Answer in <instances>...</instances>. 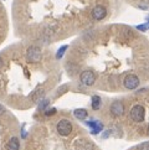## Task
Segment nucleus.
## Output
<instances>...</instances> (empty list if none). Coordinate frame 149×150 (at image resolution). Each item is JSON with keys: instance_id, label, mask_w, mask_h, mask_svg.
<instances>
[{"instance_id": "18", "label": "nucleus", "mask_w": 149, "mask_h": 150, "mask_svg": "<svg viewBox=\"0 0 149 150\" xmlns=\"http://www.w3.org/2000/svg\"><path fill=\"white\" fill-rule=\"evenodd\" d=\"M54 114H56V109L55 108H51V109L45 110V115L46 117H50V115H54Z\"/></svg>"}, {"instance_id": "21", "label": "nucleus", "mask_w": 149, "mask_h": 150, "mask_svg": "<svg viewBox=\"0 0 149 150\" xmlns=\"http://www.w3.org/2000/svg\"><path fill=\"white\" fill-rule=\"evenodd\" d=\"M3 65H4V61H3V57H0V68L3 67Z\"/></svg>"}, {"instance_id": "6", "label": "nucleus", "mask_w": 149, "mask_h": 150, "mask_svg": "<svg viewBox=\"0 0 149 150\" xmlns=\"http://www.w3.org/2000/svg\"><path fill=\"white\" fill-rule=\"evenodd\" d=\"M107 16V9H106L103 5H97L94 6L92 10V18L94 20H103Z\"/></svg>"}, {"instance_id": "16", "label": "nucleus", "mask_w": 149, "mask_h": 150, "mask_svg": "<svg viewBox=\"0 0 149 150\" xmlns=\"http://www.w3.org/2000/svg\"><path fill=\"white\" fill-rule=\"evenodd\" d=\"M49 104H50V99H41L39 104V110H44Z\"/></svg>"}, {"instance_id": "7", "label": "nucleus", "mask_w": 149, "mask_h": 150, "mask_svg": "<svg viewBox=\"0 0 149 150\" xmlns=\"http://www.w3.org/2000/svg\"><path fill=\"white\" fill-rule=\"evenodd\" d=\"M111 113L113 114L114 117H121V115H123L124 113V105L122 102L119 100H116L112 103L111 105Z\"/></svg>"}, {"instance_id": "10", "label": "nucleus", "mask_w": 149, "mask_h": 150, "mask_svg": "<svg viewBox=\"0 0 149 150\" xmlns=\"http://www.w3.org/2000/svg\"><path fill=\"white\" fill-rule=\"evenodd\" d=\"M20 149V142L16 137H13L9 139L6 143V150H19Z\"/></svg>"}, {"instance_id": "17", "label": "nucleus", "mask_w": 149, "mask_h": 150, "mask_svg": "<svg viewBox=\"0 0 149 150\" xmlns=\"http://www.w3.org/2000/svg\"><path fill=\"white\" fill-rule=\"evenodd\" d=\"M137 150H149V143L148 142H143L142 144L138 145Z\"/></svg>"}, {"instance_id": "11", "label": "nucleus", "mask_w": 149, "mask_h": 150, "mask_svg": "<svg viewBox=\"0 0 149 150\" xmlns=\"http://www.w3.org/2000/svg\"><path fill=\"white\" fill-rule=\"evenodd\" d=\"M76 146L78 150H91L93 148L92 142H87V140H78Z\"/></svg>"}, {"instance_id": "20", "label": "nucleus", "mask_w": 149, "mask_h": 150, "mask_svg": "<svg viewBox=\"0 0 149 150\" xmlns=\"http://www.w3.org/2000/svg\"><path fill=\"white\" fill-rule=\"evenodd\" d=\"M4 113H5V107L0 104V115H3Z\"/></svg>"}, {"instance_id": "3", "label": "nucleus", "mask_w": 149, "mask_h": 150, "mask_svg": "<svg viewBox=\"0 0 149 150\" xmlns=\"http://www.w3.org/2000/svg\"><path fill=\"white\" fill-rule=\"evenodd\" d=\"M26 57H28V61H30L31 63H37L41 61L42 53L40 47L37 46H30L28 51H26Z\"/></svg>"}, {"instance_id": "19", "label": "nucleus", "mask_w": 149, "mask_h": 150, "mask_svg": "<svg viewBox=\"0 0 149 150\" xmlns=\"http://www.w3.org/2000/svg\"><path fill=\"white\" fill-rule=\"evenodd\" d=\"M137 29H138V30H140V31H147V24H144V25H139V26H137Z\"/></svg>"}, {"instance_id": "15", "label": "nucleus", "mask_w": 149, "mask_h": 150, "mask_svg": "<svg viewBox=\"0 0 149 150\" xmlns=\"http://www.w3.org/2000/svg\"><path fill=\"white\" fill-rule=\"evenodd\" d=\"M68 91V86L67 84H63V86H61L60 88H58L57 91H56V96L58 97V96H62V94H65L66 92Z\"/></svg>"}, {"instance_id": "13", "label": "nucleus", "mask_w": 149, "mask_h": 150, "mask_svg": "<svg viewBox=\"0 0 149 150\" xmlns=\"http://www.w3.org/2000/svg\"><path fill=\"white\" fill-rule=\"evenodd\" d=\"M101 107H102V99H101L99 96H93L92 97V108L94 110H98Z\"/></svg>"}, {"instance_id": "4", "label": "nucleus", "mask_w": 149, "mask_h": 150, "mask_svg": "<svg viewBox=\"0 0 149 150\" xmlns=\"http://www.w3.org/2000/svg\"><path fill=\"white\" fill-rule=\"evenodd\" d=\"M79 79H81V83L84 86H92L96 82V74L92 71H89V69H86V71L81 73Z\"/></svg>"}, {"instance_id": "2", "label": "nucleus", "mask_w": 149, "mask_h": 150, "mask_svg": "<svg viewBox=\"0 0 149 150\" xmlns=\"http://www.w3.org/2000/svg\"><path fill=\"white\" fill-rule=\"evenodd\" d=\"M131 118L137 123H142L145 118V109L142 104H136L131 109Z\"/></svg>"}, {"instance_id": "14", "label": "nucleus", "mask_w": 149, "mask_h": 150, "mask_svg": "<svg viewBox=\"0 0 149 150\" xmlns=\"http://www.w3.org/2000/svg\"><path fill=\"white\" fill-rule=\"evenodd\" d=\"M67 49H68V46L65 45V46H61L60 49L57 50V53H56V58H57V60H60V58L63 57V55H65V52L67 51Z\"/></svg>"}, {"instance_id": "1", "label": "nucleus", "mask_w": 149, "mask_h": 150, "mask_svg": "<svg viewBox=\"0 0 149 150\" xmlns=\"http://www.w3.org/2000/svg\"><path fill=\"white\" fill-rule=\"evenodd\" d=\"M56 130L62 137L70 135V133L72 132V123L70 120H67V119H60L57 122Z\"/></svg>"}, {"instance_id": "12", "label": "nucleus", "mask_w": 149, "mask_h": 150, "mask_svg": "<svg viewBox=\"0 0 149 150\" xmlns=\"http://www.w3.org/2000/svg\"><path fill=\"white\" fill-rule=\"evenodd\" d=\"M73 115H74V118H76V119L83 120V119H86V118L88 117V113H87L86 109L79 108V109H74V110H73Z\"/></svg>"}, {"instance_id": "9", "label": "nucleus", "mask_w": 149, "mask_h": 150, "mask_svg": "<svg viewBox=\"0 0 149 150\" xmlns=\"http://www.w3.org/2000/svg\"><path fill=\"white\" fill-rule=\"evenodd\" d=\"M44 97V88L42 87H37L33 93L29 96V98L34 102V103H37V102H40Z\"/></svg>"}, {"instance_id": "5", "label": "nucleus", "mask_w": 149, "mask_h": 150, "mask_svg": "<svg viewBox=\"0 0 149 150\" xmlns=\"http://www.w3.org/2000/svg\"><path fill=\"white\" fill-rule=\"evenodd\" d=\"M124 87L127 89H136L138 86H139L140 81H139V78H138L136 74H128L126 78H124Z\"/></svg>"}, {"instance_id": "8", "label": "nucleus", "mask_w": 149, "mask_h": 150, "mask_svg": "<svg viewBox=\"0 0 149 150\" xmlns=\"http://www.w3.org/2000/svg\"><path fill=\"white\" fill-rule=\"evenodd\" d=\"M86 125L91 128V133L93 135H96V134H98L103 130V124L97 120H88V122H86Z\"/></svg>"}]
</instances>
